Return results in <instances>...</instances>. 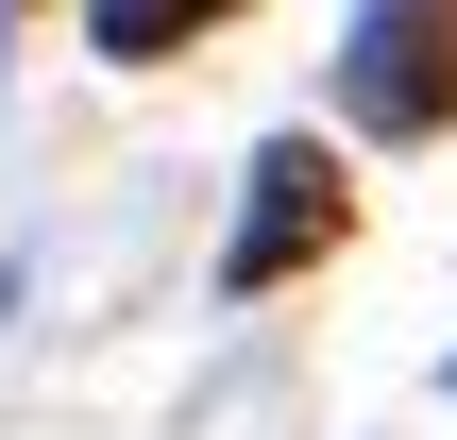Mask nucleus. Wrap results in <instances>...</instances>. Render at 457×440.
<instances>
[{
	"label": "nucleus",
	"mask_w": 457,
	"mask_h": 440,
	"mask_svg": "<svg viewBox=\"0 0 457 440\" xmlns=\"http://www.w3.org/2000/svg\"><path fill=\"white\" fill-rule=\"evenodd\" d=\"M339 237H356V187H339V153H322V136H271V153H254V203H237V237H220V288L254 305V288L322 271Z\"/></svg>",
	"instance_id": "nucleus-2"
},
{
	"label": "nucleus",
	"mask_w": 457,
	"mask_h": 440,
	"mask_svg": "<svg viewBox=\"0 0 457 440\" xmlns=\"http://www.w3.org/2000/svg\"><path fill=\"white\" fill-rule=\"evenodd\" d=\"M220 17H254V0H102V17H85V34H102V51H119V68H170V51H204V34H220Z\"/></svg>",
	"instance_id": "nucleus-3"
},
{
	"label": "nucleus",
	"mask_w": 457,
	"mask_h": 440,
	"mask_svg": "<svg viewBox=\"0 0 457 440\" xmlns=\"http://www.w3.org/2000/svg\"><path fill=\"white\" fill-rule=\"evenodd\" d=\"M339 119L356 136H457V0H356L339 34Z\"/></svg>",
	"instance_id": "nucleus-1"
}]
</instances>
